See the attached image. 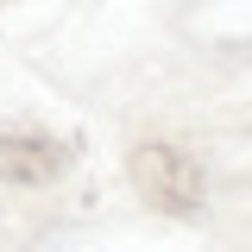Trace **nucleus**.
Here are the masks:
<instances>
[{"label":"nucleus","instance_id":"f257e3e1","mask_svg":"<svg viewBox=\"0 0 252 252\" xmlns=\"http://www.w3.org/2000/svg\"><path fill=\"white\" fill-rule=\"evenodd\" d=\"M132 189L164 215H195L202 195H208V177H202V164L183 145H158L152 139V145L132 152Z\"/></svg>","mask_w":252,"mask_h":252},{"label":"nucleus","instance_id":"f03ea898","mask_svg":"<svg viewBox=\"0 0 252 252\" xmlns=\"http://www.w3.org/2000/svg\"><path fill=\"white\" fill-rule=\"evenodd\" d=\"M69 164H76V145H63L51 132H0V183L38 189V183H57Z\"/></svg>","mask_w":252,"mask_h":252}]
</instances>
